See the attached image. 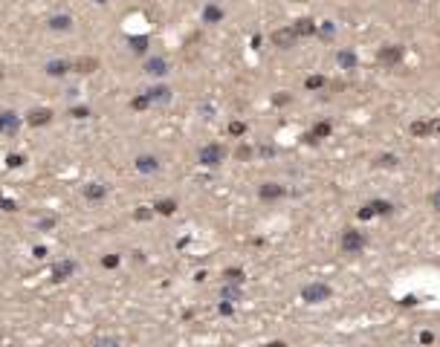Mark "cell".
Returning <instances> with one entry per match:
<instances>
[{
  "label": "cell",
  "mask_w": 440,
  "mask_h": 347,
  "mask_svg": "<svg viewBox=\"0 0 440 347\" xmlns=\"http://www.w3.org/2000/svg\"><path fill=\"white\" fill-rule=\"evenodd\" d=\"M136 171H142V174H153V171H159V159L151 156V153H142V156L136 159Z\"/></svg>",
  "instance_id": "7"
},
{
  "label": "cell",
  "mask_w": 440,
  "mask_h": 347,
  "mask_svg": "<svg viewBox=\"0 0 440 347\" xmlns=\"http://www.w3.org/2000/svg\"><path fill=\"white\" fill-rule=\"evenodd\" d=\"M203 17L209 20V23H218L220 17H223V12H220L218 6H206V12H203Z\"/></svg>",
  "instance_id": "20"
},
{
  "label": "cell",
  "mask_w": 440,
  "mask_h": 347,
  "mask_svg": "<svg viewBox=\"0 0 440 347\" xmlns=\"http://www.w3.org/2000/svg\"><path fill=\"white\" fill-rule=\"evenodd\" d=\"M102 266H104V269H113V266H119V255H104V258H102Z\"/></svg>",
  "instance_id": "26"
},
{
  "label": "cell",
  "mask_w": 440,
  "mask_h": 347,
  "mask_svg": "<svg viewBox=\"0 0 440 347\" xmlns=\"http://www.w3.org/2000/svg\"><path fill=\"white\" fill-rule=\"evenodd\" d=\"M70 26H73V17L70 15H52L50 17V29H55V32H67Z\"/></svg>",
  "instance_id": "10"
},
{
  "label": "cell",
  "mask_w": 440,
  "mask_h": 347,
  "mask_svg": "<svg viewBox=\"0 0 440 347\" xmlns=\"http://www.w3.org/2000/svg\"><path fill=\"white\" fill-rule=\"evenodd\" d=\"M223 156H226L223 145H206V148H200V165L215 168V165H220V162H223Z\"/></svg>",
  "instance_id": "1"
},
{
  "label": "cell",
  "mask_w": 440,
  "mask_h": 347,
  "mask_svg": "<svg viewBox=\"0 0 440 347\" xmlns=\"http://www.w3.org/2000/svg\"><path fill=\"white\" fill-rule=\"evenodd\" d=\"M96 67H99L96 58H78V61L73 64V69H75V72H81V75H87V72H96Z\"/></svg>",
  "instance_id": "13"
},
{
  "label": "cell",
  "mask_w": 440,
  "mask_h": 347,
  "mask_svg": "<svg viewBox=\"0 0 440 347\" xmlns=\"http://www.w3.org/2000/svg\"><path fill=\"white\" fill-rule=\"evenodd\" d=\"M249 153H252L249 148H237V159H249Z\"/></svg>",
  "instance_id": "34"
},
{
  "label": "cell",
  "mask_w": 440,
  "mask_h": 347,
  "mask_svg": "<svg viewBox=\"0 0 440 347\" xmlns=\"http://www.w3.org/2000/svg\"><path fill=\"white\" fill-rule=\"evenodd\" d=\"M148 217H151L148 208H136V220H148Z\"/></svg>",
  "instance_id": "33"
},
{
  "label": "cell",
  "mask_w": 440,
  "mask_h": 347,
  "mask_svg": "<svg viewBox=\"0 0 440 347\" xmlns=\"http://www.w3.org/2000/svg\"><path fill=\"white\" fill-rule=\"evenodd\" d=\"M55 226V217H44L41 223H38V229H52Z\"/></svg>",
  "instance_id": "32"
},
{
  "label": "cell",
  "mask_w": 440,
  "mask_h": 347,
  "mask_svg": "<svg viewBox=\"0 0 440 347\" xmlns=\"http://www.w3.org/2000/svg\"><path fill=\"white\" fill-rule=\"evenodd\" d=\"M322 84H324L322 75H313V78H307V87H310V90H316V87H322Z\"/></svg>",
  "instance_id": "28"
},
{
  "label": "cell",
  "mask_w": 440,
  "mask_h": 347,
  "mask_svg": "<svg viewBox=\"0 0 440 347\" xmlns=\"http://www.w3.org/2000/svg\"><path fill=\"white\" fill-rule=\"evenodd\" d=\"M0 131H3V113H0Z\"/></svg>",
  "instance_id": "37"
},
{
  "label": "cell",
  "mask_w": 440,
  "mask_h": 347,
  "mask_svg": "<svg viewBox=\"0 0 440 347\" xmlns=\"http://www.w3.org/2000/svg\"><path fill=\"white\" fill-rule=\"evenodd\" d=\"M26 122H29L32 128H41V125H50V122H52V110H47V107H35V110H29V116H26Z\"/></svg>",
  "instance_id": "5"
},
{
  "label": "cell",
  "mask_w": 440,
  "mask_h": 347,
  "mask_svg": "<svg viewBox=\"0 0 440 347\" xmlns=\"http://www.w3.org/2000/svg\"><path fill=\"white\" fill-rule=\"evenodd\" d=\"M330 295V289L324 286V283H307L304 289H301V298H304L307 304H319L324 298Z\"/></svg>",
  "instance_id": "3"
},
{
  "label": "cell",
  "mask_w": 440,
  "mask_h": 347,
  "mask_svg": "<svg viewBox=\"0 0 440 347\" xmlns=\"http://www.w3.org/2000/svg\"><path fill=\"white\" fill-rule=\"evenodd\" d=\"M148 101H151L148 96H136V99H134V107H136V110H142V107H148Z\"/></svg>",
  "instance_id": "29"
},
{
  "label": "cell",
  "mask_w": 440,
  "mask_h": 347,
  "mask_svg": "<svg viewBox=\"0 0 440 347\" xmlns=\"http://www.w3.org/2000/svg\"><path fill=\"white\" fill-rule=\"evenodd\" d=\"M281 194H284V188L275 185V182H264L261 185V200H278Z\"/></svg>",
  "instance_id": "11"
},
{
  "label": "cell",
  "mask_w": 440,
  "mask_h": 347,
  "mask_svg": "<svg viewBox=\"0 0 440 347\" xmlns=\"http://www.w3.org/2000/svg\"><path fill=\"white\" fill-rule=\"evenodd\" d=\"M87 116H90L87 107H73V119H87Z\"/></svg>",
  "instance_id": "31"
},
{
  "label": "cell",
  "mask_w": 440,
  "mask_h": 347,
  "mask_svg": "<svg viewBox=\"0 0 440 347\" xmlns=\"http://www.w3.org/2000/svg\"><path fill=\"white\" fill-rule=\"evenodd\" d=\"M432 206L440 211V191H435V194H432Z\"/></svg>",
  "instance_id": "36"
},
{
  "label": "cell",
  "mask_w": 440,
  "mask_h": 347,
  "mask_svg": "<svg viewBox=\"0 0 440 347\" xmlns=\"http://www.w3.org/2000/svg\"><path fill=\"white\" fill-rule=\"evenodd\" d=\"M440 131V122H417V125H411V133L414 136H426V133H438Z\"/></svg>",
  "instance_id": "14"
},
{
  "label": "cell",
  "mask_w": 440,
  "mask_h": 347,
  "mask_svg": "<svg viewBox=\"0 0 440 347\" xmlns=\"http://www.w3.org/2000/svg\"><path fill=\"white\" fill-rule=\"evenodd\" d=\"M17 125H20V122H17V116H15V113H3V128H6L9 133H15V131H17Z\"/></svg>",
  "instance_id": "19"
},
{
  "label": "cell",
  "mask_w": 440,
  "mask_h": 347,
  "mask_svg": "<svg viewBox=\"0 0 440 347\" xmlns=\"http://www.w3.org/2000/svg\"><path fill=\"white\" fill-rule=\"evenodd\" d=\"M330 133V125L327 122H319L316 128H313V133H310V139H319V136H327Z\"/></svg>",
  "instance_id": "21"
},
{
  "label": "cell",
  "mask_w": 440,
  "mask_h": 347,
  "mask_svg": "<svg viewBox=\"0 0 440 347\" xmlns=\"http://www.w3.org/2000/svg\"><path fill=\"white\" fill-rule=\"evenodd\" d=\"M73 272H75V264H73V261H64V264H58L52 269V281H67Z\"/></svg>",
  "instance_id": "9"
},
{
  "label": "cell",
  "mask_w": 440,
  "mask_h": 347,
  "mask_svg": "<svg viewBox=\"0 0 440 347\" xmlns=\"http://www.w3.org/2000/svg\"><path fill=\"white\" fill-rule=\"evenodd\" d=\"M70 69H73V61H64V58H55L47 64V72H50L52 78H61V75H67Z\"/></svg>",
  "instance_id": "6"
},
{
  "label": "cell",
  "mask_w": 440,
  "mask_h": 347,
  "mask_svg": "<svg viewBox=\"0 0 440 347\" xmlns=\"http://www.w3.org/2000/svg\"><path fill=\"white\" fill-rule=\"evenodd\" d=\"M145 69H148L151 75H165V69H168V67H165V61H162V58H151V61L145 64Z\"/></svg>",
  "instance_id": "15"
},
{
  "label": "cell",
  "mask_w": 440,
  "mask_h": 347,
  "mask_svg": "<svg viewBox=\"0 0 440 347\" xmlns=\"http://www.w3.org/2000/svg\"><path fill=\"white\" fill-rule=\"evenodd\" d=\"M96 3H107V0H96Z\"/></svg>",
  "instance_id": "38"
},
{
  "label": "cell",
  "mask_w": 440,
  "mask_h": 347,
  "mask_svg": "<svg viewBox=\"0 0 440 347\" xmlns=\"http://www.w3.org/2000/svg\"><path fill=\"white\" fill-rule=\"evenodd\" d=\"M295 38H298V32H295L293 26H287V29H278V32H272V44H275V47H284V50H290V47L295 44Z\"/></svg>",
  "instance_id": "4"
},
{
  "label": "cell",
  "mask_w": 440,
  "mask_h": 347,
  "mask_svg": "<svg viewBox=\"0 0 440 347\" xmlns=\"http://www.w3.org/2000/svg\"><path fill=\"white\" fill-rule=\"evenodd\" d=\"M131 47H134V52H145V47H148V38H131Z\"/></svg>",
  "instance_id": "24"
},
{
  "label": "cell",
  "mask_w": 440,
  "mask_h": 347,
  "mask_svg": "<svg viewBox=\"0 0 440 347\" xmlns=\"http://www.w3.org/2000/svg\"><path fill=\"white\" fill-rule=\"evenodd\" d=\"M0 78H3V69H0Z\"/></svg>",
  "instance_id": "40"
},
{
  "label": "cell",
  "mask_w": 440,
  "mask_h": 347,
  "mask_svg": "<svg viewBox=\"0 0 440 347\" xmlns=\"http://www.w3.org/2000/svg\"><path fill=\"white\" fill-rule=\"evenodd\" d=\"M362 246H365V237H362V231L348 229L345 234H342V249H345V252L356 255V252H362Z\"/></svg>",
  "instance_id": "2"
},
{
  "label": "cell",
  "mask_w": 440,
  "mask_h": 347,
  "mask_svg": "<svg viewBox=\"0 0 440 347\" xmlns=\"http://www.w3.org/2000/svg\"><path fill=\"white\" fill-rule=\"evenodd\" d=\"M6 165L9 168H20L23 165V156H20V153H9V156H6Z\"/></svg>",
  "instance_id": "25"
},
{
  "label": "cell",
  "mask_w": 440,
  "mask_h": 347,
  "mask_svg": "<svg viewBox=\"0 0 440 347\" xmlns=\"http://www.w3.org/2000/svg\"><path fill=\"white\" fill-rule=\"evenodd\" d=\"M153 208H156L159 214H174V211H177V203H174V200H159Z\"/></svg>",
  "instance_id": "18"
},
{
  "label": "cell",
  "mask_w": 440,
  "mask_h": 347,
  "mask_svg": "<svg viewBox=\"0 0 440 347\" xmlns=\"http://www.w3.org/2000/svg\"><path fill=\"white\" fill-rule=\"evenodd\" d=\"M84 197L87 200H104L107 197V185H102V182H87L84 185Z\"/></svg>",
  "instance_id": "8"
},
{
  "label": "cell",
  "mask_w": 440,
  "mask_h": 347,
  "mask_svg": "<svg viewBox=\"0 0 440 347\" xmlns=\"http://www.w3.org/2000/svg\"><path fill=\"white\" fill-rule=\"evenodd\" d=\"M243 131H246V125H240V122H232V125H229V133H232V136H240Z\"/></svg>",
  "instance_id": "27"
},
{
  "label": "cell",
  "mask_w": 440,
  "mask_h": 347,
  "mask_svg": "<svg viewBox=\"0 0 440 347\" xmlns=\"http://www.w3.org/2000/svg\"><path fill=\"white\" fill-rule=\"evenodd\" d=\"M0 208H3V211H15V208H17V203H15V200H6V197H3V203H0Z\"/></svg>",
  "instance_id": "30"
},
{
  "label": "cell",
  "mask_w": 440,
  "mask_h": 347,
  "mask_svg": "<svg viewBox=\"0 0 440 347\" xmlns=\"http://www.w3.org/2000/svg\"><path fill=\"white\" fill-rule=\"evenodd\" d=\"M223 278H226V281H232V283H240V281H243V272H240V269H226V272H223Z\"/></svg>",
  "instance_id": "22"
},
{
  "label": "cell",
  "mask_w": 440,
  "mask_h": 347,
  "mask_svg": "<svg viewBox=\"0 0 440 347\" xmlns=\"http://www.w3.org/2000/svg\"><path fill=\"white\" fill-rule=\"evenodd\" d=\"M400 58H403V50H400V47H385V50L379 52V61H382V64H397Z\"/></svg>",
  "instance_id": "12"
},
{
  "label": "cell",
  "mask_w": 440,
  "mask_h": 347,
  "mask_svg": "<svg viewBox=\"0 0 440 347\" xmlns=\"http://www.w3.org/2000/svg\"><path fill=\"white\" fill-rule=\"evenodd\" d=\"M339 64H342V67H348V69H351V67L356 64L354 52H339Z\"/></svg>",
  "instance_id": "23"
},
{
  "label": "cell",
  "mask_w": 440,
  "mask_h": 347,
  "mask_svg": "<svg viewBox=\"0 0 440 347\" xmlns=\"http://www.w3.org/2000/svg\"><path fill=\"white\" fill-rule=\"evenodd\" d=\"M293 29H295L298 35H313V32H316L313 20H307V17H304V20H295V26H293Z\"/></svg>",
  "instance_id": "17"
},
{
  "label": "cell",
  "mask_w": 440,
  "mask_h": 347,
  "mask_svg": "<svg viewBox=\"0 0 440 347\" xmlns=\"http://www.w3.org/2000/svg\"><path fill=\"white\" fill-rule=\"evenodd\" d=\"M0 203H3V191H0Z\"/></svg>",
  "instance_id": "39"
},
{
  "label": "cell",
  "mask_w": 440,
  "mask_h": 347,
  "mask_svg": "<svg viewBox=\"0 0 440 347\" xmlns=\"http://www.w3.org/2000/svg\"><path fill=\"white\" fill-rule=\"evenodd\" d=\"M148 99H151V101H168L171 99V90H168V87H153V90H148Z\"/></svg>",
  "instance_id": "16"
},
{
  "label": "cell",
  "mask_w": 440,
  "mask_h": 347,
  "mask_svg": "<svg viewBox=\"0 0 440 347\" xmlns=\"http://www.w3.org/2000/svg\"><path fill=\"white\" fill-rule=\"evenodd\" d=\"M32 255H35V258H47V246H35Z\"/></svg>",
  "instance_id": "35"
}]
</instances>
